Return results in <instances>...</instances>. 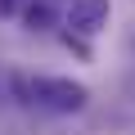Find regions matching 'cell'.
I'll return each instance as SVG.
<instances>
[{
  "label": "cell",
  "instance_id": "277c9868",
  "mask_svg": "<svg viewBox=\"0 0 135 135\" xmlns=\"http://www.w3.org/2000/svg\"><path fill=\"white\" fill-rule=\"evenodd\" d=\"M18 9H23V0H0V18H14Z\"/></svg>",
  "mask_w": 135,
  "mask_h": 135
},
{
  "label": "cell",
  "instance_id": "3957f363",
  "mask_svg": "<svg viewBox=\"0 0 135 135\" xmlns=\"http://www.w3.org/2000/svg\"><path fill=\"white\" fill-rule=\"evenodd\" d=\"M50 23H54V9L45 5V0H41V5H27V27L41 32V27H50Z\"/></svg>",
  "mask_w": 135,
  "mask_h": 135
},
{
  "label": "cell",
  "instance_id": "6da1fadb",
  "mask_svg": "<svg viewBox=\"0 0 135 135\" xmlns=\"http://www.w3.org/2000/svg\"><path fill=\"white\" fill-rule=\"evenodd\" d=\"M9 86L23 104L50 108V113H81L90 104V90L72 77H18V72H9Z\"/></svg>",
  "mask_w": 135,
  "mask_h": 135
},
{
  "label": "cell",
  "instance_id": "7a4b0ae2",
  "mask_svg": "<svg viewBox=\"0 0 135 135\" xmlns=\"http://www.w3.org/2000/svg\"><path fill=\"white\" fill-rule=\"evenodd\" d=\"M108 14H113L108 0H72L68 5V27L77 36H95V32L108 27Z\"/></svg>",
  "mask_w": 135,
  "mask_h": 135
}]
</instances>
